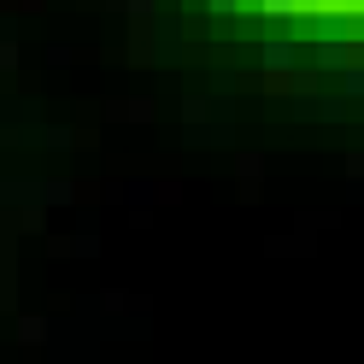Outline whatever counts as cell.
Returning a JSON list of instances; mask_svg holds the SVG:
<instances>
[{
	"label": "cell",
	"instance_id": "6da1fadb",
	"mask_svg": "<svg viewBox=\"0 0 364 364\" xmlns=\"http://www.w3.org/2000/svg\"><path fill=\"white\" fill-rule=\"evenodd\" d=\"M264 65H270V71H288V65H294V48H288V41H264Z\"/></svg>",
	"mask_w": 364,
	"mask_h": 364
},
{
	"label": "cell",
	"instance_id": "7a4b0ae2",
	"mask_svg": "<svg viewBox=\"0 0 364 364\" xmlns=\"http://www.w3.org/2000/svg\"><path fill=\"white\" fill-rule=\"evenodd\" d=\"M347 30H353V18H341V12H329L323 24H317V36H323V41H347Z\"/></svg>",
	"mask_w": 364,
	"mask_h": 364
},
{
	"label": "cell",
	"instance_id": "3957f363",
	"mask_svg": "<svg viewBox=\"0 0 364 364\" xmlns=\"http://www.w3.org/2000/svg\"><path fill=\"white\" fill-rule=\"evenodd\" d=\"M317 59H323V65H347V48H341V41H323V48H317Z\"/></svg>",
	"mask_w": 364,
	"mask_h": 364
},
{
	"label": "cell",
	"instance_id": "277c9868",
	"mask_svg": "<svg viewBox=\"0 0 364 364\" xmlns=\"http://www.w3.org/2000/svg\"><path fill=\"white\" fill-rule=\"evenodd\" d=\"M347 95H364V71H347Z\"/></svg>",
	"mask_w": 364,
	"mask_h": 364
},
{
	"label": "cell",
	"instance_id": "5b68a950",
	"mask_svg": "<svg viewBox=\"0 0 364 364\" xmlns=\"http://www.w3.org/2000/svg\"><path fill=\"white\" fill-rule=\"evenodd\" d=\"M129 12H135V18H147V12H153V0H129Z\"/></svg>",
	"mask_w": 364,
	"mask_h": 364
},
{
	"label": "cell",
	"instance_id": "8992f818",
	"mask_svg": "<svg viewBox=\"0 0 364 364\" xmlns=\"http://www.w3.org/2000/svg\"><path fill=\"white\" fill-rule=\"evenodd\" d=\"M241 6V0H212V12H235Z\"/></svg>",
	"mask_w": 364,
	"mask_h": 364
}]
</instances>
